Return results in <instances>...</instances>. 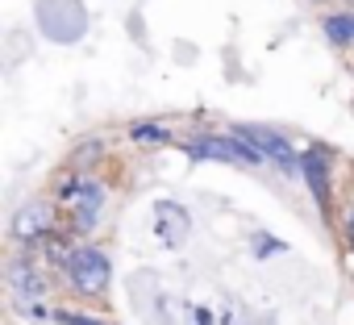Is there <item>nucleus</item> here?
Masks as SVG:
<instances>
[{"mask_svg": "<svg viewBox=\"0 0 354 325\" xmlns=\"http://www.w3.org/2000/svg\"><path fill=\"white\" fill-rule=\"evenodd\" d=\"M59 201H63L67 217L75 221V230H92V225L100 221V213H104V188H100V180H92V176H71V180H63Z\"/></svg>", "mask_w": 354, "mask_h": 325, "instance_id": "nucleus-2", "label": "nucleus"}, {"mask_svg": "<svg viewBox=\"0 0 354 325\" xmlns=\"http://www.w3.org/2000/svg\"><path fill=\"white\" fill-rule=\"evenodd\" d=\"M325 38L333 46H350L354 42V13H333L325 17Z\"/></svg>", "mask_w": 354, "mask_h": 325, "instance_id": "nucleus-9", "label": "nucleus"}, {"mask_svg": "<svg viewBox=\"0 0 354 325\" xmlns=\"http://www.w3.org/2000/svg\"><path fill=\"white\" fill-rule=\"evenodd\" d=\"M59 325H100V321H92V317H80V313H50Z\"/></svg>", "mask_w": 354, "mask_h": 325, "instance_id": "nucleus-11", "label": "nucleus"}, {"mask_svg": "<svg viewBox=\"0 0 354 325\" xmlns=\"http://www.w3.org/2000/svg\"><path fill=\"white\" fill-rule=\"evenodd\" d=\"M154 234L162 238V246H180L184 238H188V213L180 209V205H158V213H154Z\"/></svg>", "mask_w": 354, "mask_h": 325, "instance_id": "nucleus-6", "label": "nucleus"}, {"mask_svg": "<svg viewBox=\"0 0 354 325\" xmlns=\"http://www.w3.org/2000/svg\"><path fill=\"white\" fill-rule=\"evenodd\" d=\"M129 138L142 142V146H167L171 142V129H162L154 121H138V125H129Z\"/></svg>", "mask_w": 354, "mask_h": 325, "instance_id": "nucleus-10", "label": "nucleus"}, {"mask_svg": "<svg viewBox=\"0 0 354 325\" xmlns=\"http://www.w3.org/2000/svg\"><path fill=\"white\" fill-rule=\"evenodd\" d=\"M242 142H250L263 158H271V162H279V167L288 171V176H300V162H296V150H292V142L283 138V133H275V129H267V125H238L234 129Z\"/></svg>", "mask_w": 354, "mask_h": 325, "instance_id": "nucleus-4", "label": "nucleus"}, {"mask_svg": "<svg viewBox=\"0 0 354 325\" xmlns=\"http://www.w3.org/2000/svg\"><path fill=\"white\" fill-rule=\"evenodd\" d=\"M184 150H188L192 158H217V162H259V158H263V154H259L250 142H242L238 133H230V138L201 133V138L184 142Z\"/></svg>", "mask_w": 354, "mask_h": 325, "instance_id": "nucleus-3", "label": "nucleus"}, {"mask_svg": "<svg viewBox=\"0 0 354 325\" xmlns=\"http://www.w3.org/2000/svg\"><path fill=\"white\" fill-rule=\"evenodd\" d=\"M9 284H13V292H17V296H26V304H30L34 296H42V292H46V279H42V271H38L34 263H13Z\"/></svg>", "mask_w": 354, "mask_h": 325, "instance_id": "nucleus-8", "label": "nucleus"}, {"mask_svg": "<svg viewBox=\"0 0 354 325\" xmlns=\"http://www.w3.org/2000/svg\"><path fill=\"white\" fill-rule=\"evenodd\" d=\"M63 271H67V284L80 296H104L109 284H113V263L100 246H75Z\"/></svg>", "mask_w": 354, "mask_h": 325, "instance_id": "nucleus-1", "label": "nucleus"}, {"mask_svg": "<svg viewBox=\"0 0 354 325\" xmlns=\"http://www.w3.org/2000/svg\"><path fill=\"white\" fill-rule=\"evenodd\" d=\"M55 234V209L42 205V201H26L17 213H13V238L26 242V246H38L42 238Z\"/></svg>", "mask_w": 354, "mask_h": 325, "instance_id": "nucleus-5", "label": "nucleus"}, {"mask_svg": "<svg viewBox=\"0 0 354 325\" xmlns=\"http://www.w3.org/2000/svg\"><path fill=\"white\" fill-rule=\"evenodd\" d=\"M300 180L313 188L321 213H329V158H325V154H308V158H300Z\"/></svg>", "mask_w": 354, "mask_h": 325, "instance_id": "nucleus-7", "label": "nucleus"}, {"mask_svg": "<svg viewBox=\"0 0 354 325\" xmlns=\"http://www.w3.org/2000/svg\"><path fill=\"white\" fill-rule=\"evenodd\" d=\"M346 5H350V9H354V0H346Z\"/></svg>", "mask_w": 354, "mask_h": 325, "instance_id": "nucleus-13", "label": "nucleus"}, {"mask_svg": "<svg viewBox=\"0 0 354 325\" xmlns=\"http://www.w3.org/2000/svg\"><path fill=\"white\" fill-rule=\"evenodd\" d=\"M346 234H350V246H354V205L346 209Z\"/></svg>", "mask_w": 354, "mask_h": 325, "instance_id": "nucleus-12", "label": "nucleus"}]
</instances>
